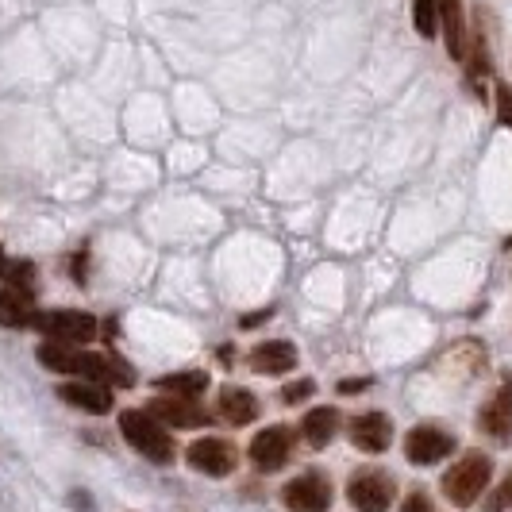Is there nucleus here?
<instances>
[{
  "instance_id": "nucleus-2",
  "label": "nucleus",
  "mask_w": 512,
  "mask_h": 512,
  "mask_svg": "<svg viewBox=\"0 0 512 512\" xmlns=\"http://www.w3.org/2000/svg\"><path fill=\"white\" fill-rule=\"evenodd\" d=\"M493 482V459L486 451H470L462 455L447 474H443V497L455 505V509H470Z\"/></svg>"
},
{
  "instance_id": "nucleus-10",
  "label": "nucleus",
  "mask_w": 512,
  "mask_h": 512,
  "mask_svg": "<svg viewBox=\"0 0 512 512\" xmlns=\"http://www.w3.org/2000/svg\"><path fill=\"white\" fill-rule=\"evenodd\" d=\"M478 428L497 443L512 439V378H501V385L486 397V405L478 412Z\"/></svg>"
},
{
  "instance_id": "nucleus-11",
  "label": "nucleus",
  "mask_w": 512,
  "mask_h": 512,
  "mask_svg": "<svg viewBox=\"0 0 512 512\" xmlns=\"http://www.w3.org/2000/svg\"><path fill=\"white\" fill-rule=\"evenodd\" d=\"M147 416H154L166 428H201V424H208V412L193 397H170V393L154 397L147 405Z\"/></svg>"
},
{
  "instance_id": "nucleus-27",
  "label": "nucleus",
  "mask_w": 512,
  "mask_h": 512,
  "mask_svg": "<svg viewBox=\"0 0 512 512\" xmlns=\"http://www.w3.org/2000/svg\"><path fill=\"white\" fill-rule=\"evenodd\" d=\"M266 316H270V308H262V312H251V316H243L239 324H243V328H255V324H262Z\"/></svg>"
},
{
  "instance_id": "nucleus-21",
  "label": "nucleus",
  "mask_w": 512,
  "mask_h": 512,
  "mask_svg": "<svg viewBox=\"0 0 512 512\" xmlns=\"http://www.w3.org/2000/svg\"><path fill=\"white\" fill-rule=\"evenodd\" d=\"M0 274H4V282L12 285V289H31V285H35V270H31V262H4V266H0Z\"/></svg>"
},
{
  "instance_id": "nucleus-29",
  "label": "nucleus",
  "mask_w": 512,
  "mask_h": 512,
  "mask_svg": "<svg viewBox=\"0 0 512 512\" xmlns=\"http://www.w3.org/2000/svg\"><path fill=\"white\" fill-rule=\"evenodd\" d=\"M4 262H8V258H4V251H0V266H4Z\"/></svg>"
},
{
  "instance_id": "nucleus-6",
  "label": "nucleus",
  "mask_w": 512,
  "mask_h": 512,
  "mask_svg": "<svg viewBox=\"0 0 512 512\" xmlns=\"http://www.w3.org/2000/svg\"><path fill=\"white\" fill-rule=\"evenodd\" d=\"M185 462L197 470V474H208V478H228L231 470L239 466V447L231 439L220 436H205L197 443L185 447Z\"/></svg>"
},
{
  "instance_id": "nucleus-13",
  "label": "nucleus",
  "mask_w": 512,
  "mask_h": 512,
  "mask_svg": "<svg viewBox=\"0 0 512 512\" xmlns=\"http://www.w3.org/2000/svg\"><path fill=\"white\" fill-rule=\"evenodd\" d=\"M58 397L66 401V405H74V409L89 412V416H104V412H112V389L101 382H66L58 385Z\"/></svg>"
},
{
  "instance_id": "nucleus-9",
  "label": "nucleus",
  "mask_w": 512,
  "mask_h": 512,
  "mask_svg": "<svg viewBox=\"0 0 512 512\" xmlns=\"http://www.w3.org/2000/svg\"><path fill=\"white\" fill-rule=\"evenodd\" d=\"M247 455L255 462V470L262 474H274V470H282L289 455H293V432L282 428V424H274V428H262L255 439H251V447H247Z\"/></svg>"
},
{
  "instance_id": "nucleus-17",
  "label": "nucleus",
  "mask_w": 512,
  "mask_h": 512,
  "mask_svg": "<svg viewBox=\"0 0 512 512\" xmlns=\"http://www.w3.org/2000/svg\"><path fill=\"white\" fill-rule=\"evenodd\" d=\"M35 324V308L24 289H12V285H0V328H12V332H24Z\"/></svg>"
},
{
  "instance_id": "nucleus-14",
  "label": "nucleus",
  "mask_w": 512,
  "mask_h": 512,
  "mask_svg": "<svg viewBox=\"0 0 512 512\" xmlns=\"http://www.w3.org/2000/svg\"><path fill=\"white\" fill-rule=\"evenodd\" d=\"M293 366H297V347L285 343V339H266V343H258L255 351H251V370L255 374L278 378V374H289Z\"/></svg>"
},
{
  "instance_id": "nucleus-4",
  "label": "nucleus",
  "mask_w": 512,
  "mask_h": 512,
  "mask_svg": "<svg viewBox=\"0 0 512 512\" xmlns=\"http://www.w3.org/2000/svg\"><path fill=\"white\" fill-rule=\"evenodd\" d=\"M35 332H43L47 339H58V343H89L97 335V316L89 312H77V308H47V312H35Z\"/></svg>"
},
{
  "instance_id": "nucleus-3",
  "label": "nucleus",
  "mask_w": 512,
  "mask_h": 512,
  "mask_svg": "<svg viewBox=\"0 0 512 512\" xmlns=\"http://www.w3.org/2000/svg\"><path fill=\"white\" fill-rule=\"evenodd\" d=\"M120 432H124V439L131 443V451H139L143 459L151 462H174V439H170V432H166V424H158L154 416H147V409L143 412H120Z\"/></svg>"
},
{
  "instance_id": "nucleus-15",
  "label": "nucleus",
  "mask_w": 512,
  "mask_h": 512,
  "mask_svg": "<svg viewBox=\"0 0 512 512\" xmlns=\"http://www.w3.org/2000/svg\"><path fill=\"white\" fill-rule=\"evenodd\" d=\"M439 27L447 39V54L455 62H466L470 54V35H466V16H462V0H439Z\"/></svg>"
},
{
  "instance_id": "nucleus-7",
  "label": "nucleus",
  "mask_w": 512,
  "mask_h": 512,
  "mask_svg": "<svg viewBox=\"0 0 512 512\" xmlns=\"http://www.w3.org/2000/svg\"><path fill=\"white\" fill-rule=\"evenodd\" d=\"M282 505L289 512H328L332 509V482L320 470H305L293 482H285Z\"/></svg>"
},
{
  "instance_id": "nucleus-20",
  "label": "nucleus",
  "mask_w": 512,
  "mask_h": 512,
  "mask_svg": "<svg viewBox=\"0 0 512 512\" xmlns=\"http://www.w3.org/2000/svg\"><path fill=\"white\" fill-rule=\"evenodd\" d=\"M412 24L424 39L439 31V0H412Z\"/></svg>"
},
{
  "instance_id": "nucleus-28",
  "label": "nucleus",
  "mask_w": 512,
  "mask_h": 512,
  "mask_svg": "<svg viewBox=\"0 0 512 512\" xmlns=\"http://www.w3.org/2000/svg\"><path fill=\"white\" fill-rule=\"evenodd\" d=\"M231 362H235L231 359V347H220V366H231Z\"/></svg>"
},
{
  "instance_id": "nucleus-1",
  "label": "nucleus",
  "mask_w": 512,
  "mask_h": 512,
  "mask_svg": "<svg viewBox=\"0 0 512 512\" xmlns=\"http://www.w3.org/2000/svg\"><path fill=\"white\" fill-rule=\"evenodd\" d=\"M39 362L47 370H54V374H74V378H85V382L120 385V389L135 385V370L124 359L97 355V351H81L74 343H58V339H47L39 347Z\"/></svg>"
},
{
  "instance_id": "nucleus-18",
  "label": "nucleus",
  "mask_w": 512,
  "mask_h": 512,
  "mask_svg": "<svg viewBox=\"0 0 512 512\" xmlns=\"http://www.w3.org/2000/svg\"><path fill=\"white\" fill-rule=\"evenodd\" d=\"M335 432H339V412L328 409V405L312 409L305 420H301V439H305L312 451H324L335 439Z\"/></svg>"
},
{
  "instance_id": "nucleus-24",
  "label": "nucleus",
  "mask_w": 512,
  "mask_h": 512,
  "mask_svg": "<svg viewBox=\"0 0 512 512\" xmlns=\"http://www.w3.org/2000/svg\"><path fill=\"white\" fill-rule=\"evenodd\" d=\"M312 393H316V382H312V378H301V382L285 385L282 401H285V405H301V401H305V397H312Z\"/></svg>"
},
{
  "instance_id": "nucleus-25",
  "label": "nucleus",
  "mask_w": 512,
  "mask_h": 512,
  "mask_svg": "<svg viewBox=\"0 0 512 512\" xmlns=\"http://www.w3.org/2000/svg\"><path fill=\"white\" fill-rule=\"evenodd\" d=\"M401 512H432V497L428 493H409L401 501Z\"/></svg>"
},
{
  "instance_id": "nucleus-22",
  "label": "nucleus",
  "mask_w": 512,
  "mask_h": 512,
  "mask_svg": "<svg viewBox=\"0 0 512 512\" xmlns=\"http://www.w3.org/2000/svg\"><path fill=\"white\" fill-rule=\"evenodd\" d=\"M512 509V470L493 486V493L486 497V512H509Z\"/></svg>"
},
{
  "instance_id": "nucleus-16",
  "label": "nucleus",
  "mask_w": 512,
  "mask_h": 512,
  "mask_svg": "<svg viewBox=\"0 0 512 512\" xmlns=\"http://www.w3.org/2000/svg\"><path fill=\"white\" fill-rule=\"evenodd\" d=\"M216 412L224 416V424H231V428L255 424V420H258V397L251 393V389L224 385V389H220V401H216Z\"/></svg>"
},
{
  "instance_id": "nucleus-8",
  "label": "nucleus",
  "mask_w": 512,
  "mask_h": 512,
  "mask_svg": "<svg viewBox=\"0 0 512 512\" xmlns=\"http://www.w3.org/2000/svg\"><path fill=\"white\" fill-rule=\"evenodd\" d=\"M455 451V436L443 432L439 424H416L405 436V459L412 466H436Z\"/></svg>"
},
{
  "instance_id": "nucleus-23",
  "label": "nucleus",
  "mask_w": 512,
  "mask_h": 512,
  "mask_svg": "<svg viewBox=\"0 0 512 512\" xmlns=\"http://www.w3.org/2000/svg\"><path fill=\"white\" fill-rule=\"evenodd\" d=\"M493 97H497V120L512 131V89L505 81H497V85H493Z\"/></svg>"
},
{
  "instance_id": "nucleus-19",
  "label": "nucleus",
  "mask_w": 512,
  "mask_h": 512,
  "mask_svg": "<svg viewBox=\"0 0 512 512\" xmlns=\"http://www.w3.org/2000/svg\"><path fill=\"white\" fill-rule=\"evenodd\" d=\"M154 385L166 389L170 397H193V401H197L208 389V374L205 370H178V374H162Z\"/></svg>"
},
{
  "instance_id": "nucleus-12",
  "label": "nucleus",
  "mask_w": 512,
  "mask_h": 512,
  "mask_svg": "<svg viewBox=\"0 0 512 512\" xmlns=\"http://www.w3.org/2000/svg\"><path fill=\"white\" fill-rule=\"evenodd\" d=\"M347 436L366 455H382V451H389V443H393V424H389L385 412H362V416L351 420Z\"/></svg>"
},
{
  "instance_id": "nucleus-5",
  "label": "nucleus",
  "mask_w": 512,
  "mask_h": 512,
  "mask_svg": "<svg viewBox=\"0 0 512 512\" xmlns=\"http://www.w3.org/2000/svg\"><path fill=\"white\" fill-rule=\"evenodd\" d=\"M397 497V482L385 470H359L347 482V501L355 512H389Z\"/></svg>"
},
{
  "instance_id": "nucleus-26",
  "label": "nucleus",
  "mask_w": 512,
  "mask_h": 512,
  "mask_svg": "<svg viewBox=\"0 0 512 512\" xmlns=\"http://www.w3.org/2000/svg\"><path fill=\"white\" fill-rule=\"evenodd\" d=\"M362 389H370V378H347V382H339V393H343V397H355Z\"/></svg>"
}]
</instances>
